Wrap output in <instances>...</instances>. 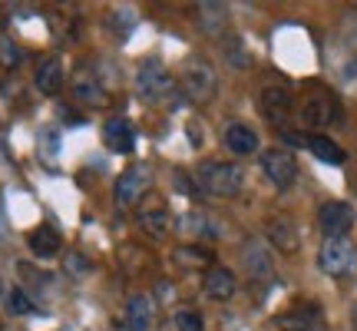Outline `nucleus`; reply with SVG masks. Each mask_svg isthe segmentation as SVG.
<instances>
[{
    "mask_svg": "<svg viewBox=\"0 0 357 331\" xmlns=\"http://www.w3.org/2000/svg\"><path fill=\"white\" fill-rule=\"evenodd\" d=\"M195 179H199L202 192L218 196V199H231L235 192L242 189L245 172H242V166H231V163H205V166H199Z\"/></svg>",
    "mask_w": 357,
    "mask_h": 331,
    "instance_id": "1",
    "label": "nucleus"
},
{
    "mask_svg": "<svg viewBox=\"0 0 357 331\" xmlns=\"http://www.w3.org/2000/svg\"><path fill=\"white\" fill-rule=\"evenodd\" d=\"M318 265H321V272L331 275V279H344V275H351V272L357 268L354 245L347 242V239H328L318 252Z\"/></svg>",
    "mask_w": 357,
    "mask_h": 331,
    "instance_id": "2",
    "label": "nucleus"
},
{
    "mask_svg": "<svg viewBox=\"0 0 357 331\" xmlns=\"http://www.w3.org/2000/svg\"><path fill=\"white\" fill-rule=\"evenodd\" d=\"M136 219H139L142 232H149L153 239H166L172 232V216H169V205L159 192H146L142 203L136 205Z\"/></svg>",
    "mask_w": 357,
    "mask_h": 331,
    "instance_id": "3",
    "label": "nucleus"
},
{
    "mask_svg": "<svg viewBox=\"0 0 357 331\" xmlns=\"http://www.w3.org/2000/svg\"><path fill=\"white\" fill-rule=\"evenodd\" d=\"M153 186V172L146 169V166H132L126 169L123 176L116 179V205H123V209H136L142 203V196L149 192Z\"/></svg>",
    "mask_w": 357,
    "mask_h": 331,
    "instance_id": "4",
    "label": "nucleus"
},
{
    "mask_svg": "<svg viewBox=\"0 0 357 331\" xmlns=\"http://www.w3.org/2000/svg\"><path fill=\"white\" fill-rule=\"evenodd\" d=\"M182 89L189 93L192 100H212L218 89V80H215V70L205 64V60H189V64L182 66Z\"/></svg>",
    "mask_w": 357,
    "mask_h": 331,
    "instance_id": "5",
    "label": "nucleus"
},
{
    "mask_svg": "<svg viewBox=\"0 0 357 331\" xmlns=\"http://www.w3.org/2000/svg\"><path fill=\"white\" fill-rule=\"evenodd\" d=\"M337 103L328 89H314V93H307L305 103H301V123L311 129H324L331 126L334 119H337Z\"/></svg>",
    "mask_w": 357,
    "mask_h": 331,
    "instance_id": "6",
    "label": "nucleus"
},
{
    "mask_svg": "<svg viewBox=\"0 0 357 331\" xmlns=\"http://www.w3.org/2000/svg\"><path fill=\"white\" fill-rule=\"evenodd\" d=\"M136 87H139V93L146 100L162 103L176 93V77H172L162 64H146L139 70V77H136Z\"/></svg>",
    "mask_w": 357,
    "mask_h": 331,
    "instance_id": "7",
    "label": "nucleus"
},
{
    "mask_svg": "<svg viewBox=\"0 0 357 331\" xmlns=\"http://www.w3.org/2000/svg\"><path fill=\"white\" fill-rule=\"evenodd\" d=\"M281 331H324L328 321H324V311H321L314 302H298L294 308H288L278 318Z\"/></svg>",
    "mask_w": 357,
    "mask_h": 331,
    "instance_id": "8",
    "label": "nucleus"
},
{
    "mask_svg": "<svg viewBox=\"0 0 357 331\" xmlns=\"http://www.w3.org/2000/svg\"><path fill=\"white\" fill-rule=\"evenodd\" d=\"M318 226L328 232V239H347V232L354 229V205L324 203L318 209Z\"/></svg>",
    "mask_w": 357,
    "mask_h": 331,
    "instance_id": "9",
    "label": "nucleus"
},
{
    "mask_svg": "<svg viewBox=\"0 0 357 331\" xmlns=\"http://www.w3.org/2000/svg\"><path fill=\"white\" fill-rule=\"evenodd\" d=\"M261 169H265V176L278 186V189H288L294 179H298V163H294L291 153H284V149H268L261 153Z\"/></svg>",
    "mask_w": 357,
    "mask_h": 331,
    "instance_id": "10",
    "label": "nucleus"
},
{
    "mask_svg": "<svg viewBox=\"0 0 357 331\" xmlns=\"http://www.w3.org/2000/svg\"><path fill=\"white\" fill-rule=\"evenodd\" d=\"M261 113H265L268 123L281 126L291 113V93L284 87H265L261 89Z\"/></svg>",
    "mask_w": 357,
    "mask_h": 331,
    "instance_id": "11",
    "label": "nucleus"
},
{
    "mask_svg": "<svg viewBox=\"0 0 357 331\" xmlns=\"http://www.w3.org/2000/svg\"><path fill=\"white\" fill-rule=\"evenodd\" d=\"M268 242L275 245L278 252L294 255L301 249V235H298L291 219H271V222H268Z\"/></svg>",
    "mask_w": 357,
    "mask_h": 331,
    "instance_id": "12",
    "label": "nucleus"
},
{
    "mask_svg": "<svg viewBox=\"0 0 357 331\" xmlns=\"http://www.w3.org/2000/svg\"><path fill=\"white\" fill-rule=\"evenodd\" d=\"M202 285H205V295H208V298H215V302H229L231 295H235V288H238L235 275H231L229 268H222V265L208 268Z\"/></svg>",
    "mask_w": 357,
    "mask_h": 331,
    "instance_id": "13",
    "label": "nucleus"
},
{
    "mask_svg": "<svg viewBox=\"0 0 357 331\" xmlns=\"http://www.w3.org/2000/svg\"><path fill=\"white\" fill-rule=\"evenodd\" d=\"M26 245H30V252L37 255V258H53V255L63 249V239H60V232L50 229V226H40L26 235Z\"/></svg>",
    "mask_w": 357,
    "mask_h": 331,
    "instance_id": "14",
    "label": "nucleus"
},
{
    "mask_svg": "<svg viewBox=\"0 0 357 331\" xmlns=\"http://www.w3.org/2000/svg\"><path fill=\"white\" fill-rule=\"evenodd\" d=\"M225 146H229L235 156H252L258 149V133L245 123H231L225 129Z\"/></svg>",
    "mask_w": 357,
    "mask_h": 331,
    "instance_id": "15",
    "label": "nucleus"
},
{
    "mask_svg": "<svg viewBox=\"0 0 357 331\" xmlns=\"http://www.w3.org/2000/svg\"><path fill=\"white\" fill-rule=\"evenodd\" d=\"M242 258H245V268H248L252 279H271V255H268V249L261 242L252 239V242L245 245Z\"/></svg>",
    "mask_w": 357,
    "mask_h": 331,
    "instance_id": "16",
    "label": "nucleus"
},
{
    "mask_svg": "<svg viewBox=\"0 0 357 331\" xmlns=\"http://www.w3.org/2000/svg\"><path fill=\"white\" fill-rule=\"evenodd\" d=\"M33 83H37V89L47 93V96L60 93V89H63V64H60V60H43V64L37 66V73H33Z\"/></svg>",
    "mask_w": 357,
    "mask_h": 331,
    "instance_id": "17",
    "label": "nucleus"
},
{
    "mask_svg": "<svg viewBox=\"0 0 357 331\" xmlns=\"http://www.w3.org/2000/svg\"><path fill=\"white\" fill-rule=\"evenodd\" d=\"M126 321L132 331H149L153 328V298L149 295H136L126 302Z\"/></svg>",
    "mask_w": 357,
    "mask_h": 331,
    "instance_id": "18",
    "label": "nucleus"
},
{
    "mask_svg": "<svg viewBox=\"0 0 357 331\" xmlns=\"http://www.w3.org/2000/svg\"><path fill=\"white\" fill-rule=\"evenodd\" d=\"M106 142L113 153H132V142H136V133L126 119H109L106 123Z\"/></svg>",
    "mask_w": 357,
    "mask_h": 331,
    "instance_id": "19",
    "label": "nucleus"
},
{
    "mask_svg": "<svg viewBox=\"0 0 357 331\" xmlns=\"http://www.w3.org/2000/svg\"><path fill=\"white\" fill-rule=\"evenodd\" d=\"M307 149L318 156L321 163H331V166L344 163V149H341L334 140H328V136H307Z\"/></svg>",
    "mask_w": 357,
    "mask_h": 331,
    "instance_id": "20",
    "label": "nucleus"
},
{
    "mask_svg": "<svg viewBox=\"0 0 357 331\" xmlns=\"http://www.w3.org/2000/svg\"><path fill=\"white\" fill-rule=\"evenodd\" d=\"M199 20H202L208 34H222L225 24H229V13H225L222 3H199Z\"/></svg>",
    "mask_w": 357,
    "mask_h": 331,
    "instance_id": "21",
    "label": "nucleus"
},
{
    "mask_svg": "<svg viewBox=\"0 0 357 331\" xmlns=\"http://www.w3.org/2000/svg\"><path fill=\"white\" fill-rule=\"evenodd\" d=\"M172 258H176L178 268H205L208 262H212L208 249H199V245H182V249H176Z\"/></svg>",
    "mask_w": 357,
    "mask_h": 331,
    "instance_id": "22",
    "label": "nucleus"
},
{
    "mask_svg": "<svg viewBox=\"0 0 357 331\" xmlns=\"http://www.w3.org/2000/svg\"><path fill=\"white\" fill-rule=\"evenodd\" d=\"M225 57H229L231 66H238V70H245V66H248V50L242 47V40H238V37L225 40Z\"/></svg>",
    "mask_w": 357,
    "mask_h": 331,
    "instance_id": "23",
    "label": "nucleus"
},
{
    "mask_svg": "<svg viewBox=\"0 0 357 331\" xmlns=\"http://www.w3.org/2000/svg\"><path fill=\"white\" fill-rule=\"evenodd\" d=\"M172 325H176V331H205L202 328V318H199V311H189V308L176 311Z\"/></svg>",
    "mask_w": 357,
    "mask_h": 331,
    "instance_id": "24",
    "label": "nucleus"
},
{
    "mask_svg": "<svg viewBox=\"0 0 357 331\" xmlns=\"http://www.w3.org/2000/svg\"><path fill=\"white\" fill-rule=\"evenodd\" d=\"M7 305H10L13 315H30V311H33V302H30L26 292H20V288H13L10 292V302H7Z\"/></svg>",
    "mask_w": 357,
    "mask_h": 331,
    "instance_id": "25",
    "label": "nucleus"
},
{
    "mask_svg": "<svg viewBox=\"0 0 357 331\" xmlns=\"http://www.w3.org/2000/svg\"><path fill=\"white\" fill-rule=\"evenodd\" d=\"M63 268L70 272V275H89V262L79 252H70V255H66V258H63Z\"/></svg>",
    "mask_w": 357,
    "mask_h": 331,
    "instance_id": "26",
    "label": "nucleus"
},
{
    "mask_svg": "<svg viewBox=\"0 0 357 331\" xmlns=\"http://www.w3.org/2000/svg\"><path fill=\"white\" fill-rule=\"evenodd\" d=\"M77 100H83V103H89V106H106V96H102L96 87H77Z\"/></svg>",
    "mask_w": 357,
    "mask_h": 331,
    "instance_id": "27",
    "label": "nucleus"
},
{
    "mask_svg": "<svg viewBox=\"0 0 357 331\" xmlns=\"http://www.w3.org/2000/svg\"><path fill=\"white\" fill-rule=\"evenodd\" d=\"M284 142H291V146H305L307 149V136H301V133H284Z\"/></svg>",
    "mask_w": 357,
    "mask_h": 331,
    "instance_id": "28",
    "label": "nucleus"
},
{
    "mask_svg": "<svg viewBox=\"0 0 357 331\" xmlns=\"http://www.w3.org/2000/svg\"><path fill=\"white\" fill-rule=\"evenodd\" d=\"M351 321H354V331H357V305L351 308Z\"/></svg>",
    "mask_w": 357,
    "mask_h": 331,
    "instance_id": "29",
    "label": "nucleus"
}]
</instances>
